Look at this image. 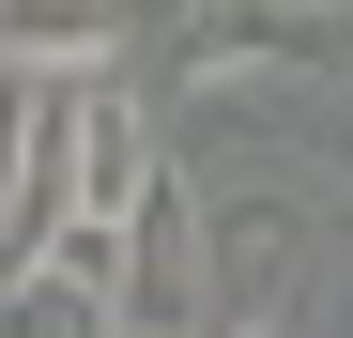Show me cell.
<instances>
[{
  "mask_svg": "<svg viewBox=\"0 0 353 338\" xmlns=\"http://www.w3.org/2000/svg\"><path fill=\"white\" fill-rule=\"evenodd\" d=\"M307 277V200L292 185H200V323H276Z\"/></svg>",
  "mask_w": 353,
  "mask_h": 338,
  "instance_id": "obj_1",
  "label": "cell"
},
{
  "mask_svg": "<svg viewBox=\"0 0 353 338\" xmlns=\"http://www.w3.org/2000/svg\"><path fill=\"white\" fill-rule=\"evenodd\" d=\"M46 62H0V277L46 246Z\"/></svg>",
  "mask_w": 353,
  "mask_h": 338,
  "instance_id": "obj_2",
  "label": "cell"
},
{
  "mask_svg": "<svg viewBox=\"0 0 353 338\" xmlns=\"http://www.w3.org/2000/svg\"><path fill=\"white\" fill-rule=\"evenodd\" d=\"M0 62H46V77L123 62V0H0Z\"/></svg>",
  "mask_w": 353,
  "mask_h": 338,
  "instance_id": "obj_3",
  "label": "cell"
},
{
  "mask_svg": "<svg viewBox=\"0 0 353 338\" xmlns=\"http://www.w3.org/2000/svg\"><path fill=\"white\" fill-rule=\"evenodd\" d=\"M276 16H338V0H276Z\"/></svg>",
  "mask_w": 353,
  "mask_h": 338,
  "instance_id": "obj_4",
  "label": "cell"
},
{
  "mask_svg": "<svg viewBox=\"0 0 353 338\" xmlns=\"http://www.w3.org/2000/svg\"><path fill=\"white\" fill-rule=\"evenodd\" d=\"M108 338H154V323H108Z\"/></svg>",
  "mask_w": 353,
  "mask_h": 338,
  "instance_id": "obj_5",
  "label": "cell"
}]
</instances>
